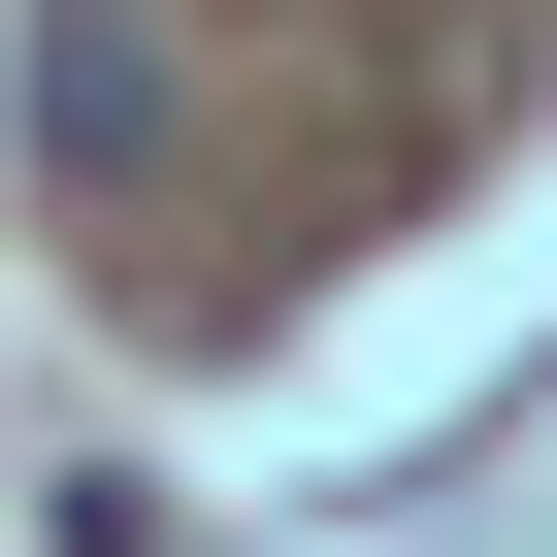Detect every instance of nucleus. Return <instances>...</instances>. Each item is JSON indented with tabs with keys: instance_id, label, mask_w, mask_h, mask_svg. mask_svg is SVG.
<instances>
[{
	"instance_id": "f257e3e1",
	"label": "nucleus",
	"mask_w": 557,
	"mask_h": 557,
	"mask_svg": "<svg viewBox=\"0 0 557 557\" xmlns=\"http://www.w3.org/2000/svg\"><path fill=\"white\" fill-rule=\"evenodd\" d=\"M34 164L66 197H164V34L132 0H34Z\"/></svg>"
}]
</instances>
